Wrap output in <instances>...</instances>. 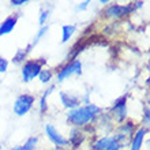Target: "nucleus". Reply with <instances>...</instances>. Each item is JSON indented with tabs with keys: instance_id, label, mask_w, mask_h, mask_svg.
Returning <instances> with one entry per match:
<instances>
[{
	"instance_id": "nucleus-1",
	"label": "nucleus",
	"mask_w": 150,
	"mask_h": 150,
	"mask_svg": "<svg viewBox=\"0 0 150 150\" xmlns=\"http://www.w3.org/2000/svg\"><path fill=\"white\" fill-rule=\"evenodd\" d=\"M100 113H101V108L90 103L85 107L70 109L67 113V122L74 127H85L94 122Z\"/></svg>"
},
{
	"instance_id": "nucleus-2",
	"label": "nucleus",
	"mask_w": 150,
	"mask_h": 150,
	"mask_svg": "<svg viewBox=\"0 0 150 150\" xmlns=\"http://www.w3.org/2000/svg\"><path fill=\"white\" fill-rule=\"evenodd\" d=\"M142 1L139 3H131V4H109L104 10V16L109 19H123L126 16L131 15L138 7H142Z\"/></svg>"
},
{
	"instance_id": "nucleus-3",
	"label": "nucleus",
	"mask_w": 150,
	"mask_h": 150,
	"mask_svg": "<svg viewBox=\"0 0 150 150\" xmlns=\"http://www.w3.org/2000/svg\"><path fill=\"white\" fill-rule=\"evenodd\" d=\"M47 64L45 57H40V59H32L26 60L22 66V81L25 83L32 82L33 79H36L38 74L41 72L42 67Z\"/></svg>"
},
{
	"instance_id": "nucleus-4",
	"label": "nucleus",
	"mask_w": 150,
	"mask_h": 150,
	"mask_svg": "<svg viewBox=\"0 0 150 150\" xmlns=\"http://www.w3.org/2000/svg\"><path fill=\"white\" fill-rule=\"evenodd\" d=\"M34 103H36V97L33 94H29V93L19 94L15 98L12 111H14V113L16 116H25L26 113H29V112L32 111Z\"/></svg>"
},
{
	"instance_id": "nucleus-5",
	"label": "nucleus",
	"mask_w": 150,
	"mask_h": 150,
	"mask_svg": "<svg viewBox=\"0 0 150 150\" xmlns=\"http://www.w3.org/2000/svg\"><path fill=\"white\" fill-rule=\"evenodd\" d=\"M82 74V63L81 60H72L68 62L67 64H64L63 67H60V70L56 74V78L59 82H63L64 79L74 76V75H81Z\"/></svg>"
},
{
	"instance_id": "nucleus-6",
	"label": "nucleus",
	"mask_w": 150,
	"mask_h": 150,
	"mask_svg": "<svg viewBox=\"0 0 150 150\" xmlns=\"http://www.w3.org/2000/svg\"><path fill=\"white\" fill-rule=\"evenodd\" d=\"M45 135H47V138L57 147H67L68 145H70V143H68V139L64 138L63 135L59 132V130H57L53 124H51V123H48L47 126H45Z\"/></svg>"
},
{
	"instance_id": "nucleus-7",
	"label": "nucleus",
	"mask_w": 150,
	"mask_h": 150,
	"mask_svg": "<svg viewBox=\"0 0 150 150\" xmlns=\"http://www.w3.org/2000/svg\"><path fill=\"white\" fill-rule=\"evenodd\" d=\"M111 115L117 122H126L127 119V96H122L117 100H115L111 108Z\"/></svg>"
},
{
	"instance_id": "nucleus-8",
	"label": "nucleus",
	"mask_w": 150,
	"mask_h": 150,
	"mask_svg": "<svg viewBox=\"0 0 150 150\" xmlns=\"http://www.w3.org/2000/svg\"><path fill=\"white\" fill-rule=\"evenodd\" d=\"M60 101L63 104L64 108L67 109H75V108L81 107V98L78 96H75L74 93H70V91H60L59 93Z\"/></svg>"
},
{
	"instance_id": "nucleus-9",
	"label": "nucleus",
	"mask_w": 150,
	"mask_h": 150,
	"mask_svg": "<svg viewBox=\"0 0 150 150\" xmlns=\"http://www.w3.org/2000/svg\"><path fill=\"white\" fill-rule=\"evenodd\" d=\"M18 19H19V14H11L10 16H7V18L0 23V37L10 34V33L15 29L16 23H18Z\"/></svg>"
},
{
	"instance_id": "nucleus-10",
	"label": "nucleus",
	"mask_w": 150,
	"mask_h": 150,
	"mask_svg": "<svg viewBox=\"0 0 150 150\" xmlns=\"http://www.w3.org/2000/svg\"><path fill=\"white\" fill-rule=\"evenodd\" d=\"M147 132H149V130H147L146 127H139L138 130H135V132L132 134V138H131V143H130L131 150H141Z\"/></svg>"
},
{
	"instance_id": "nucleus-11",
	"label": "nucleus",
	"mask_w": 150,
	"mask_h": 150,
	"mask_svg": "<svg viewBox=\"0 0 150 150\" xmlns=\"http://www.w3.org/2000/svg\"><path fill=\"white\" fill-rule=\"evenodd\" d=\"M76 32V26L74 25H64L62 26V42H67L70 41L72 36H74V33Z\"/></svg>"
},
{
	"instance_id": "nucleus-12",
	"label": "nucleus",
	"mask_w": 150,
	"mask_h": 150,
	"mask_svg": "<svg viewBox=\"0 0 150 150\" xmlns=\"http://www.w3.org/2000/svg\"><path fill=\"white\" fill-rule=\"evenodd\" d=\"M53 90H55V85H51V86H49V89H47V90H45V93L41 96V98H40V112H41V113H45V112L48 111L47 98L51 96V93Z\"/></svg>"
},
{
	"instance_id": "nucleus-13",
	"label": "nucleus",
	"mask_w": 150,
	"mask_h": 150,
	"mask_svg": "<svg viewBox=\"0 0 150 150\" xmlns=\"http://www.w3.org/2000/svg\"><path fill=\"white\" fill-rule=\"evenodd\" d=\"M119 131H120V134L126 135V137H132V134L135 132V126L132 122H123L119 127Z\"/></svg>"
},
{
	"instance_id": "nucleus-14",
	"label": "nucleus",
	"mask_w": 150,
	"mask_h": 150,
	"mask_svg": "<svg viewBox=\"0 0 150 150\" xmlns=\"http://www.w3.org/2000/svg\"><path fill=\"white\" fill-rule=\"evenodd\" d=\"M83 139H85V135H83L81 131L74 130L72 131L71 138L68 139V143L72 145V147H78V146H81V143L83 142Z\"/></svg>"
},
{
	"instance_id": "nucleus-15",
	"label": "nucleus",
	"mask_w": 150,
	"mask_h": 150,
	"mask_svg": "<svg viewBox=\"0 0 150 150\" xmlns=\"http://www.w3.org/2000/svg\"><path fill=\"white\" fill-rule=\"evenodd\" d=\"M29 49L28 48H25V49H18L16 51V53L14 55V57H12V63L14 64H21V63H25L26 62V57H28L29 55Z\"/></svg>"
},
{
	"instance_id": "nucleus-16",
	"label": "nucleus",
	"mask_w": 150,
	"mask_h": 150,
	"mask_svg": "<svg viewBox=\"0 0 150 150\" xmlns=\"http://www.w3.org/2000/svg\"><path fill=\"white\" fill-rule=\"evenodd\" d=\"M112 137H101V138L96 139L93 145H91V150H104L105 146H107L109 141H111Z\"/></svg>"
},
{
	"instance_id": "nucleus-17",
	"label": "nucleus",
	"mask_w": 150,
	"mask_h": 150,
	"mask_svg": "<svg viewBox=\"0 0 150 150\" xmlns=\"http://www.w3.org/2000/svg\"><path fill=\"white\" fill-rule=\"evenodd\" d=\"M48 30H49V26H48V25H45V26H42V28L40 29L38 32H37L36 37H34V40H33V42H32V44H29V45H28V49H29V51H32L33 47H34V45H36V44L40 40H41L44 36H45V33H47Z\"/></svg>"
},
{
	"instance_id": "nucleus-18",
	"label": "nucleus",
	"mask_w": 150,
	"mask_h": 150,
	"mask_svg": "<svg viewBox=\"0 0 150 150\" xmlns=\"http://www.w3.org/2000/svg\"><path fill=\"white\" fill-rule=\"evenodd\" d=\"M37 78L40 79V82L41 83H49L51 82V79L53 78V71L49 70V68H45V70H41V72L38 74Z\"/></svg>"
},
{
	"instance_id": "nucleus-19",
	"label": "nucleus",
	"mask_w": 150,
	"mask_h": 150,
	"mask_svg": "<svg viewBox=\"0 0 150 150\" xmlns=\"http://www.w3.org/2000/svg\"><path fill=\"white\" fill-rule=\"evenodd\" d=\"M37 143H38V137H30L26 139V142L23 143L22 149L23 150H36Z\"/></svg>"
},
{
	"instance_id": "nucleus-20",
	"label": "nucleus",
	"mask_w": 150,
	"mask_h": 150,
	"mask_svg": "<svg viewBox=\"0 0 150 150\" xmlns=\"http://www.w3.org/2000/svg\"><path fill=\"white\" fill-rule=\"evenodd\" d=\"M122 147L123 146L117 142V141H116V139H115V137H112L111 141H109V143L105 146V149H104V150H120Z\"/></svg>"
},
{
	"instance_id": "nucleus-21",
	"label": "nucleus",
	"mask_w": 150,
	"mask_h": 150,
	"mask_svg": "<svg viewBox=\"0 0 150 150\" xmlns=\"http://www.w3.org/2000/svg\"><path fill=\"white\" fill-rule=\"evenodd\" d=\"M49 14H51V12L48 11V10H42V11H41L40 18H38V23H40V26H41V28H42V26H45L48 18H49Z\"/></svg>"
},
{
	"instance_id": "nucleus-22",
	"label": "nucleus",
	"mask_w": 150,
	"mask_h": 150,
	"mask_svg": "<svg viewBox=\"0 0 150 150\" xmlns=\"http://www.w3.org/2000/svg\"><path fill=\"white\" fill-rule=\"evenodd\" d=\"M8 68V60L0 56V74H4Z\"/></svg>"
},
{
	"instance_id": "nucleus-23",
	"label": "nucleus",
	"mask_w": 150,
	"mask_h": 150,
	"mask_svg": "<svg viewBox=\"0 0 150 150\" xmlns=\"http://www.w3.org/2000/svg\"><path fill=\"white\" fill-rule=\"evenodd\" d=\"M23 4H28V1L26 0H11V6H14V7H19Z\"/></svg>"
},
{
	"instance_id": "nucleus-24",
	"label": "nucleus",
	"mask_w": 150,
	"mask_h": 150,
	"mask_svg": "<svg viewBox=\"0 0 150 150\" xmlns=\"http://www.w3.org/2000/svg\"><path fill=\"white\" fill-rule=\"evenodd\" d=\"M143 120H145V124H146V128L149 126V107L145 108V112H143Z\"/></svg>"
},
{
	"instance_id": "nucleus-25",
	"label": "nucleus",
	"mask_w": 150,
	"mask_h": 150,
	"mask_svg": "<svg viewBox=\"0 0 150 150\" xmlns=\"http://www.w3.org/2000/svg\"><path fill=\"white\" fill-rule=\"evenodd\" d=\"M89 4H90V1H83V3H81L78 7H76V10H78V11H83V10H86V8L89 7Z\"/></svg>"
},
{
	"instance_id": "nucleus-26",
	"label": "nucleus",
	"mask_w": 150,
	"mask_h": 150,
	"mask_svg": "<svg viewBox=\"0 0 150 150\" xmlns=\"http://www.w3.org/2000/svg\"><path fill=\"white\" fill-rule=\"evenodd\" d=\"M11 150H23V149H22V146H15V147H12Z\"/></svg>"
},
{
	"instance_id": "nucleus-27",
	"label": "nucleus",
	"mask_w": 150,
	"mask_h": 150,
	"mask_svg": "<svg viewBox=\"0 0 150 150\" xmlns=\"http://www.w3.org/2000/svg\"><path fill=\"white\" fill-rule=\"evenodd\" d=\"M100 3H101V4H107V3H109V0H101Z\"/></svg>"
},
{
	"instance_id": "nucleus-28",
	"label": "nucleus",
	"mask_w": 150,
	"mask_h": 150,
	"mask_svg": "<svg viewBox=\"0 0 150 150\" xmlns=\"http://www.w3.org/2000/svg\"><path fill=\"white\" fill-rule=\"evenodd\" d=\"M0 150H1V147H0Z\"/></svg>"
}]
</instances>
